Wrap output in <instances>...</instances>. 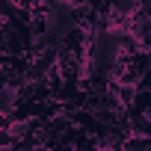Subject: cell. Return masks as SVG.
<instances>
[{
	"instance_id": "7a4b0ae2",
	"label": "cell",
	"mask_w": 151,
	"mask_h": 151,
	"mask_svg": "<svg viewBox=\"0 0 151 151\" xmlns=\"http://www.w3.org/2000/svg\"><path fill=\"white\" fill-rule=\"evenodd\" d=\"M148 145H151V139H145V136H136V133H130V136L124 139L122 151H148Z\"/></svg>"
},
{
	"instance_id": "277c9868",
	"label": "cell",
	"mask_w": 151,
	"mask_h": 151,
	"mask_svg": "<svg viewBox=\"0 0 151 151\" xmlns=\"http://www.w3.org/2000/svg\"><path fill=\"white\" fill-rule=\"evenodd\" d=\"M50 151H77L74 145H56V148H50Z\"/></svg>"
},
{
	"instance_id": "3957f363",
	"label": "cell",
	"mask_w": 151,
	"mask_h": 151,
	"mask_svg": "<svg viewBox=\"0 0 151 151\" xmlns=\"http://www.w3.org/2000/svg\"><path fill=\"white\" fill-rule=\"evenodd\" d=\"M136 89H139V92H151V71H145L142 77H139V83H136Z\"/></svg>"
},
{
	"instance_id": "6da1fadb",
	"label": "cell",
	"mask_w": 151,
	"mask_h": 151,
	"mask_svg": "<svg viewBox=\"0 0 151 151\" xmlns=\"http://www.w3.org/2000/svg\"><path fill=\"white\" fill-rule=\"evenodd\" d=\"M130 110L151 116V92H139V89H136V98H133V107H130Z\"/></svg>"
}]
</instances>
